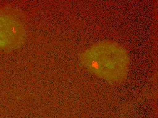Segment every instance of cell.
<instances>
[{
    "mask_svg": "<svg viewBox=\"0 0 158 118\" xmlns=\"http://www.w3.org/2000/svg\"><path fill=\"white\" fill-rule=\"evenodd\" d=\"M83 64L91 72L110 81L123 79L129 68L127 52L113 42L94 45L81 55Z\"/></svg>",
    "mask_w": 158,
    "mask_h": 118,
    "instance_id": "6da1fadb",
    "label": "cell"
},
{
    "mask_svg": "<svg viewBox=\"0 0 158 118\" xmlns=\"http://www.w3.org/2000/svg\"><path fill=\"white\" fill-rule=\"evenodd\" d=\"M25 37V26L19 13L10 7H0V50L18 48Z\"/></svg>",
    "mask_w": 158,
    "mask_h": 118,
    "instance_id": "7a4b0ae2",
    "label": "cell"
}]
</instances>
